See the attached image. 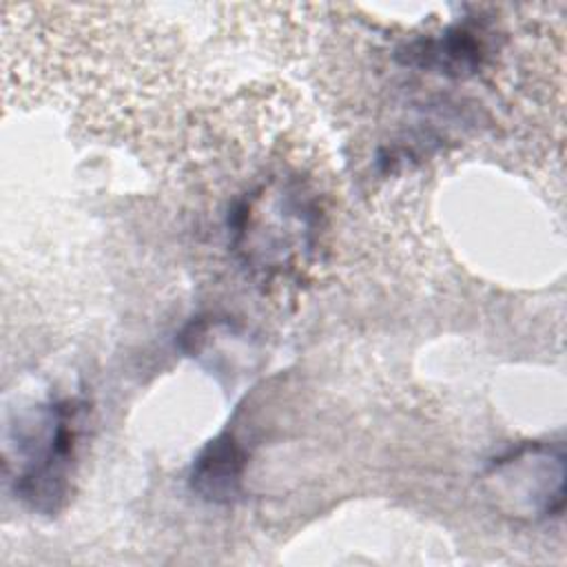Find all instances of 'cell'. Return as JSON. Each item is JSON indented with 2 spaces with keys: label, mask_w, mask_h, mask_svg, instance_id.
I'll list each match as a JSON object with an SVG mask.
<instances>
[{
  "label": "cell",
  "mask_w": 567,
  "mask_h": 567,
  "mask_svg": "<svg viewBox=\"0 0 567 567\" xmlns=\"http://www.w3.org/2000/svg\"><path fill=\"white\" fill-rule=\"evenodd\" d=\"M78 425L80 408L75 401L53 403L49 414V427L42 436L44 445L38 450V456H33L27 472L20 476V496L42 512L55 509L58 501L64 496L66 470L80 434Z\"/></svg>",
  "instance_id": "cell-1"
},
{
  "label": "cell",
  "mask_w": 567,
  "mask_h": 567,
  "mask_svg": "<svg viewBox=\"0 0 567 567\" xmlns=\"http://www.w3.org/2000/svg\"><path fill=\"white\" fill-rule=\"evenodd\" d=\"M241 472L244 452L239 450L237 441L224 432L197 456L190 472V483L193 489L208 501H230L239 492Z\"/></svg>",
  "instance_id": "cell-2"
},
{
  "label": "cell",
  "mask_w": 567,
  "mask_h": 567,
  "mask_svg": "<svg viewBox=\"0 0 567 567\" xmlns=\"http://www.w3.org/2000/svg\"><path fill=\"white\" fill-rule=\"evenodd\" d=\"M483 58V42L474 31L465 27H454L441 38L421 40L408 47V62L425 69H436L441 73L461 75L474 71Z\"/></svg>",
  "instance_id": "cell-3"
}]
</instances>
